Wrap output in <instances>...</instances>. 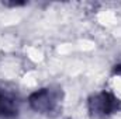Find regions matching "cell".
<instances>
[{
    "label": "cell",
    "instance_id": "obj_1",
    "mask_svg": "<svg viewBox=\"0 0 121 119\" xmlns=\"http://www.w3.org/2000/svg\"><path fill=\"white\" fill-rule=\"evenodd\" d=\"M87 108L93 119H107L121 108V101L110 91H100L89 98Z\"/></svg>",
    "mask_w": 121,
    "mask_h": 119
},
{
    "label": "cell",
    "instance_id": "obj_2",
    "mask_svg": "<svg viewBox=\"0 0 121 119\" xmlns=\"http://www.w3.org/2000/svg\"><path fill=\"white\" fill-rule=\"evenodd\" d=\"M62 99V92L58 88L45 87L34 91L28 97V104L31 109L39 114H52L58 109Z\"/></svg>",
    "mask_w": 121,
    "mask_h": 119
},
{
    "label": "cell",
    "instance_id": "obj_3",
    "mask_svg": "<svg viewBox=\"0 0 121 119\" xmlns=\"http://www.w3.org/2000/svg\"><path fill=\"white\" fill-rule=\"evenodd\" d=\"M18 112L17 102L13 95L0 88V119H9L16 116Z\"/></svg>",
    "mask_w": 121,
    "mask_h": 119
}]
</instances>
